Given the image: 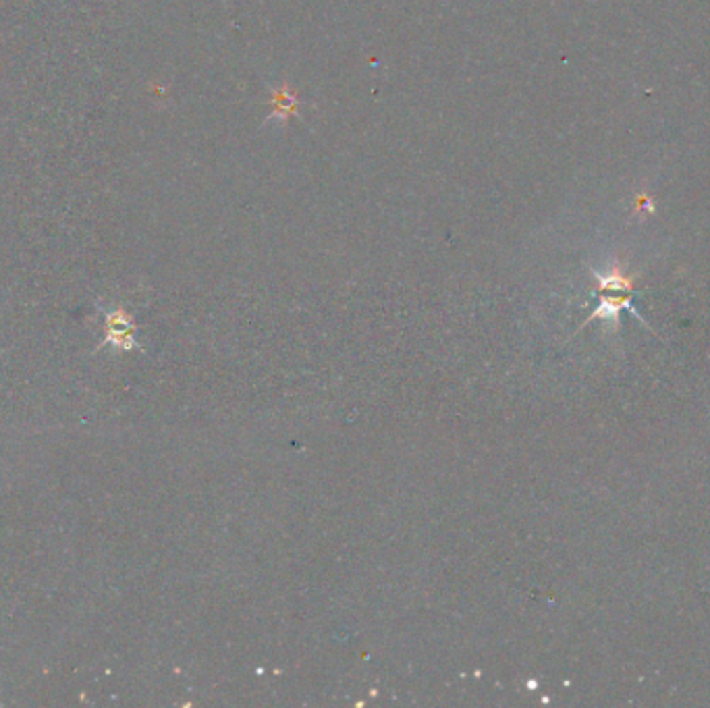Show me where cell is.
I'll use <instances>...</instances> for the list:
<instances>
[{
	"label": "cell",
	"mask_w": 710,
	"mask_h": 708,
	"mask_svg": "<svg viewBox=\"0 0 710 708\" xmlns=\"http://www.w3.org/2000/svg\"><path fill=\"white\" fill-rule=\"evenodd\" d=\"M625 307H629L632 310V301H629V297H621V299H602L600 301V305L594 310V314L590 316V320H594V318H602V320H615L617 322V318H619V314H621V310H625ZM634 312V310H632Z\"/></svg>",
	"instance_id": "1"
},
{
	"label": "cell",
	"mask_w": 710,
	"mask_h": 708,
	"mask_svg": "<svg viewBox=\"0 0 710 708\" xmlns=\"http://www.w3.org/2000/svg\"><path fill=\"white\" fill-rule=\"evenodd\" d=\"M598 281H600V289H606V291H629L634 287V281L623 277L619 270H613L611 275H598Z\"/></svg>",
	"instance_id": "2"
}]
</instances>
